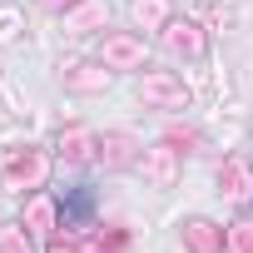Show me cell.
Listing matches in <instances>:
<instances>
[{
	"label": "cell",
	"instance_id": "obj_12",
	"mask_svg": "<svg viewBox=\"0 0 253 253\" xmlns=\"http://www.w3.org/2000/svg\"><path fill=\"white\" fill-rule=\"evenodd\" d=\"M233 248L238 253H253V223H233Z\"/></svg>",
	"mask_w": 253,
	"mask_h": 253
},
{
	"label": "cell",
	"instance_id": "obj_6",
	"mask_svg": "<svg viewBox=\"0 0 253 253\" xmlns=\"http://www.w3.org/2000/svg\"><path fill=\"white\" fill-rule=\"evenodd\" d=\"M174 159H179V149L154 144V149H144V174H149L154 184H169V179H174Z\"/></svg>",
	"mask_w": 253,
	"mask_h": 253
},
{
	"label": "cell",
	"instance_id": "obj_9",
	"mask_svg": "<svg viewBox=\"0 0 253 253\" xmlns=\"http://www.w3.org/2000/svg\"><path fill=\"white\" fill-rule=\"evenodd\" d=\"M223 184H228V194H233L238 204H248V199H253V179H248V169H243L238 159H228V164H223Z\"/></svg>",
	"mask_w": 253,
	"mask_h": 253
},
{
	"label": "cell",
	"instance_id": "obj_2",
	"mask_svg": "<svg viewBox=\"0 0 253 253\" xmlns=\"http://www.w3.org/2000/svg\"><path fill=\"white\" fill-rule=\"evenodd\" d=\"M139 94H144L149 104H159V109H184V104H189V89H184L174 75H144V80H139Z\"/></svg>",
	"mask_w": 253,
	"mask_h": 253
},
{
	"label": "cell",
	"instance_id": "obj_8",
	"mask_svg": "<svg viewBox=\"0 0 253 253\" xmlns=\"http://www.w3.org/2000/svg\"><path fill=\"white\" fill-rule=\"evenodd\" d=\"M40 174H45V159H40L35 149H25V154H10V179H25V184H40Z\"/></svg>",
	"mask_w": 253,
	"mask_h": 253
},
{
	"label": "cell",
	"instance_id": "obj_4",
	"mask_svg": "<svg viewBox=\"0 0 253 253\" xmlns=\"http://www.w3.org/2000/svg\"><path fill=\"white\" fill-rule=\"evenodd\" d=\"M164 45H169L174 55H204V35H199L194 20H169V25H164Z\"/></svg>",
	"mask_w": 253,
	"mask_h": 253
},
{
	"label": "cell",
	"instance_id": "obj_7",
	"mask_svg": "<svg viewBox=\"0 0 253 253\" xmlns=\"http://www.w3.org/2000/svg\"><path fill=\"white\" fill-rule=\"evenodd\" d=\"M129 15H134V25H144V30H164V25H169V0H134Z\"/></svg>",
	"mask_w": 253,
	"mask_h": 253
},
{
	"label": "cell",
	"instance_id": "obj_5",
	"mask_svg": "<svg viewBox=\"0 0 253 253\" xmlns=\"http://www.w3.org/2000/svg\"><path fill=\"white\" fill-rule=\"evenodd\" d=\"M184 243H189L194 253H218V248H223V233H218L209 218H189V223H184Z\"/></svg>",
	"mask_w": 253,
	"mask_h": 253
},
{
	"label": "cell",
	"instance_id": "obj_13",
	"mask_svg": "<svg viewBox=\"0 0 253 253\" xmlns=\"http://www.w3.org/2000/svg\"><path fill=\"white\" fill-rule=\"evenodd\" d=\"M40 5H45V10H55V15H60V10H70V5H75V0H40Z\"/></svg>",
	"mask_w": 253,
	"mask_h": 253
},
{
	"label": "cell",
	"instance_id": "obj_10",
	"mask_svg": "<svg viewBox=\"0 0 253 253\" xmlns=\"http://www.w3.org/2000/svg\"><path fill=\"white\" fill-rule=\"evenodd\" d=\"M25 213H30L35 233H50V228H60V223H50V218H55V209H50V199H45V194H35V199L25 204Z\"/></svg>",
	"mask_w": 253,
	"mask_h": 253
},
{
	"label": "cell",
	"instance_id": "obj_11",
	"mask_svg": "<svg viewBox=\"0 0 253 253\" xmlns=\"http://www.w3.org/2000/svg\"><path fill=\"white\" fill-rule=\"evenodd\" d=\"M89 144H94V139H89L84 129H75V134L65 139V159H70V164H84V159H89Z\"/></svg>",
	"mask_w": 253,
	"mask_h": 253
},
{
	"label": "cell",
	"instance_id": "obj_3",
	"mask_svg": "<svg viewBox=\"0 0 253 253\" xmlns=\"http://www.w3.org/2000/svg\"><path fill=\"white\" fill-rule=\"evenodd\" d=\"M104 60H109L114 70H139V65H144V40L114 35V40H104Z\"/></svg>",
	"mask_w": 253,
	"mask_h": 253
},
{
	"label": "cell",
	"instance_id": "obj_1",
	"mask_svg": "<svg viewBox=\"0 0 253 253\" xmlns=\"http://www.w3.org/2000/svg\"><path fill=\"white\" fill-rule=\"evenodd\" d=\"M84 223H94V184L60 189V228H84Z\"/></svg>",
	"mask_w": 253,
	"mask_h": 253
}]
</instances>
